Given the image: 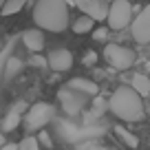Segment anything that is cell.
<instances>
[{
	"mask_svg": "<svg viewBox=\"0 0 150 150\" xmlns=\"http://www.w3.org/2000/svg\"><path fill=\"white\" fill-rule=\"evenodd\" d=\"M57 99H60L62 108H64L69 115H77V112L84 108V95L82 93H75L71 88H62L57 93Z\"/></svg>",
	"mask_w": 150,
	"mask_h": 150,
	"instance_id": "8",
	"label": "cell"
},
{
	"mask_svg": "<svg viewBox=\"0 0 150 150\" xmlns=\"http://www.w3.org/2000/svg\"><path fill=\"white\" fill-rule=\"evenodd\" d=\"M20 122H22V112H18V110H13V108H11L5 117H2L0 128H2V132H11V130H16V128L20 126Z\"/></svg>",
	"mask_w": 150,
	"mask_h": 150,
	"instance_id": "13",
	"label": "cell"
},
{
	"mask_svg": "<svg viewBox=\"0 0 150 150\" xmlns=\"http://www.w3.org/2000/svg\"><path fill=\"white\" fill-rule=\"evenodd\" d=\"M47 62L51 66V71H57V73H64L73 66V53L69 49H55L47 55Z\"/></svg>",
	"mask_w": 150,
	"mask_h": 150,
	"instance_id": "9",
	"label": "cell"
},
{
	"mask_svg": "<svg viewBox=\"0 0 150 150\" xmlns=\"http://www.w3.org/2000/svg\"><path fill=\"white\" fill-rule=\"evenodd\" d=\"M108 108L117 119L122 122H141L146 117L144 110V97L130 86H119L108 99Z\"/></svg>",
	"mask_w": 150,
	"mask_h": 150,
	"instance_id": "2",
	"label": "cell"
},
{
	"mask_svg": "<svg viewBox=\"0 0 150 150\" xmlns=\"http://www.w3.org/2000/svg\"><path fill=\"white\" fill-rule=\"evenodd\" d=\"M0 150H18V146H16V144H5Z\"/></svg>",
	"mask_w": 150,
	"mask_h": 150,
	"instance_id": "24",
	"label": "cell"
},
{
	"mask_svg": "<svg viewBox=\"0 0 150 150\" xmlns=\"http://www.w3.org/2000/svg\"><path fill=\"white\" fill-rule=\"evenodd\" d=\"M53 115H55V110H53L51 104L38 102V104H33V106L24 112V128H27L29 132H35V130L40 132L53 119Z\"/></svg>",
	"mask_w": 150,
	"mask_h": 150,
	"instance_id": "3",
	"label": "cell"
},
{
	"mask_svg": "<svg viewBox=\"0 0 150 150\" xmlns=\"http://www.w3.org/2000/svg\"><path fill=\"white\" fill-rule=\"evenodd\" d=\"M132 5L128 2V0H115L110 5V9H108V27L115 29V31H122V29H126L128 24H132Z\"/></svg>",
	"mask_w": 150,
	"mask_h": 150,
	"instance_id": "5",
	"label": "cell"
},
{
	"mask_svg": "<svg viewBox=\"0 0 150 150\" xmlns=\"http://www.w3.org/2000/svg\"><path fill=\"white\" fill-rule=\"evenodd\" d=\"M22 42H24V47L31 51V55H38V53L44 49L47 40H44L42 29H27V31L22 33Z\"/></svg>",
	"mask_w": 150,
	"mask_h": 150,
	"instance_id": "10",
	"label": "cell"
},
{
	"mask_svg": "<svg viewBox=\"0 0 150 150\" xmlns=\"http://www.w3.org/2000/svg\"><path fill=\"white\" fill-rule=\"evenodd\" d=\"M24 5H27V0H7V5L0 9V16H13V13H18Z\"/></svg>",
	"mask_w": 150,
	"mask_h": 150,
	"instance_id": "17",
	"label": "cell"
},
{
	"mask_svg": "<svg viewBox=\"0 0 150 150\" xmlns=\"http://www.w3.org/2000/svg\"><path fill=\"white\" fill-rule=\"evenodd\" d=\"M66 88L75 91V93H82V95H91V97H95V95L99 93V86L95 84L93 80H86V77H73V80L66 84Z\"/></svg>",
	"mask_w": 150,
	"mask_h": 150,
	"instance_id": "11",
	"label": "cell"
},
{
	"mask_svg": "<svg viewBox=\"0 0 150 150\" xmlns=\"http://www.w3.org/2000/svg\"><path fill=\"white\" fill-rule=\"evenodd\" d=\"M42 146H40V141H38V137H24L22 141L18 144V150H40Z\"/></svg>",
	"mask_w": 150,
	"mask_h": 150,
	"instance_id": "18",
	"label": "cell"
},
{
	"mask_svg": "<svg viewBox=\"0 0 150 150\" xmlns=\"http://www.w3.org/2000/svg\"><path fill=\"white\" fill-rule=\"evenodd\" d=\"M5 5H7V0H0V9H2Z\"/></svg>",
	"mask_w": 150,
	"mask_h": 150,
	"instance_id": "26",
	"label": "cell"
},
{
	"mask_svg": "<svg viewBox=\"0 0 150 150\" xmlns=\"http://www.w3.org/2000/svg\"><path fill=\"white\" fill-rule=\"evenodd\" d=\"M115 135H117V137H119V141H122V144H126L130 150L139 148V139H137V137L132 135L130 130H126L124 126H115Z\"/></svg>",
	"mask_w": 150,
	"mask_h": 150,
	"instance_id": "15",
	"label": "cell"
},
{
	"mask_svg": "<svg viewBox=\"0 0 150 150\" xmlns=\"http://www.w3.org/2000/svg\"><path fill=\"white\" fill-rule=\"evenodd\" d=\"M104 60L117 71H126L135 64V51L124 44H106L104 47Z\"/></svg>",
	"mask_w": 150,
	"mask_h": 150,
	"instance_id": "4",
	"label": "cell"
},
{
	"mask_svg": "<svg viewBox=\"0 0 150 150\" xmlns=\"http://www.w3.org/2000/svg\"><path fill=\"white\" fill-rule=\"evenodd\" d=\"M38 141H40V146H42V148H49V150L53 148L51 135H49V132H44V130H40V135H38Z\"/></svg>",
	"mask_w": 150,
	"mask_h": 150,
	"instance_id": "19",
	"label": "cell"
},
{
	"mask_svg": "<svg viewBox=\"0 0 150 150\" xmlns=\"http://www.w3.org/2000/svg\"><path fill=\"white\" fill-rule=\"evenodd\" d=\"M130 88L137 91V93L141 95V97H148L150 95V77L144 73H135L130 80Z\"/></svg>",
	"mask_w": 150,
	"mask_h": 150,
	"instance_id": "12",
	"label": "cell"
},
{
	"mask_svg": "<svg viewBox=\"0 0 150 150\" xmlns=\"http://www.w3.org/2000/svg\"><path fill=\"white\" fill-rule=\"evenodd\" d=\"M106 35H108V29H104V27H99V29H95V31H93V38L97 40V42L106 40Z\"/></svg>",
	"mask_w": 150,
	"mask_h": 150,
	"instance_id": "22",
	"label": "cell"
},
{
	"mask_svg": "<svg viewBox=\"0 0 150 150\" xmlns=\"http://www.w3.org/2000/svg\"><path fill=\"white\" fill-rule=\"evenodd\" d=\"M20 71H22V60H18V57H9V60L5 62V82H11L16 77V75H20Z\"/></svg>",
	"mask_w": 150,
	"mask_h": 150,
	"instance_id": "14",
	"label": "cell"
},
{
	"mask_svg": "<svg viewBox=\"0 0 150 150\" xmlns=\"http://www.w3.org/2000/svg\"><path fill=\"white\" fill-rule=\"evenodd\" d=\"M97 53H95V51H86L84 53V57H82V64H84V66H95V64H97Z\"/></svg>",
	"mask_w": 150,
	"mask_h": 150,
	"instance_id": "20",
	"label": "cell"
},
{
	"mask_svg": "<svg viewBox=\"0 0 150 150\" xmlns=\"http://www.w3.org/2000/svg\"><path fill=\"white\" fill-rule=\"evenodd\" d=\"M77 150H108V148H104V146H99V144H82Z\"/></svg>",
	"mask_w": 150,
	"mask_h": 150,
	"instance_id": "23",
	"label": "cell"
},
{
	"mask_svg": "<svg viewBox=\"0 0 150 150\" xmlns=\"http://www.w3.org/2000/svg\"><path fill=\"white\" fill-rule=\"evenodd\" d=\"M33 22L42 31H51V33L64 31L69 27V5H66V0H35Z\"/></svg>",
	"mask_w": 150,
	"mask_h": 150,
	"instance_id": "1",
	"label": "cell"
},
{
	"mask_svg": "<svg viewBox=\"0 0 150 150\" xmlns=\"http://www.w3.org/2000/svg\"><path fill=\"white\" fill-rule=\"evenodd\" d=\"M93 24H95L93 18H88V16H80V18L73 22V33H77V35H84V33L93 31Z\"/></svg>",
	"mask_w": 150,
	"mask_h": 150,
	"instance_id": "16",
	"label": "cell"
},
{
	"mask_svg": "<svg viewBox=\"0 0 150 150\" xmlns=\"http://www.w3.org/2000/svg\"><path fill=\"white\" fill-rule=\"evenodd\" d=\"M5 144H7V141H5V137H2V132H0V148H2Z\"/></svg>",
	"mask_w": 150,
	"mask_h": 150,
	"instance_id": "25",
	"label": "cell"
},
{
	"mask_svg": "<svg viewBox=\"0 0 150 150\" xmlns=\"http://www.w3.org/2000/svg\"><path fill=\"white\" fill-rule=\"evenodd\" d=\"M29 64H31V66H38V69H44V66H49V62H47V57H40V55H31Z\"/></svg>",
	"mask_w": 150,
	"mask_h": 150,
	"instance_id": "21",
	"label": "cell"
},
{
	"mask_svg": "<svg viewBox=\"0 0 150 150\" xmlns=\"http://www.w3.org/2000/svg\"><path fill=\"white\" fill-rule=\"evenodd\" d=\"M130 33H132V40L139 44L150 42V5L144 7L139 11V16H135V20L130 24Z\"/></svg>",
	"mask_w": 150,
	"mask_h": 150,
	"instance_id": "6",
	"label": "cell"
},
{
	"mask_svg": "<svg viewBox=\"0 0 150 150\" xmlns=\"http://www.w3.org/2000/svg\"><path fill=\"white\" fill-rule=\"evenodd\" d=\"M75 5L80 7L82 16H88L93 20H104L108 18V9L106 0H75Z\"/></svg>",
	"mask_w": 150,
	"mask_h": 150,
	"instance_id": "7",
	"label": "cell"
}]
</instances>
